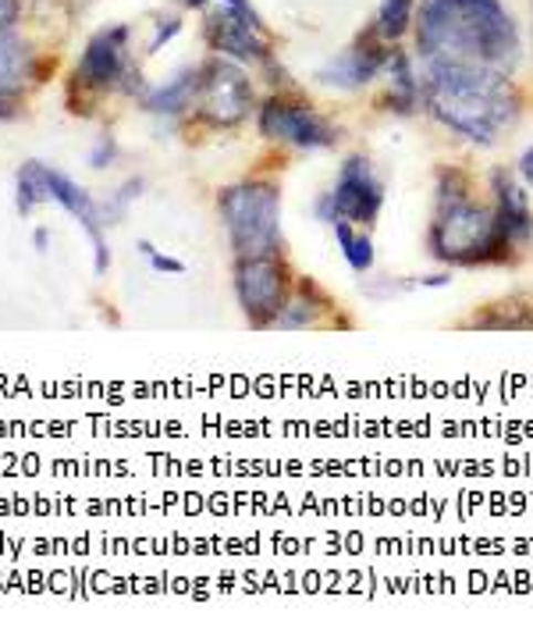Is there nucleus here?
I'll list each match as a JSON object with an SVG mask.
<instances>
[{
	"mask_svg": "<svg viewBox=\"0 0 533 637\" xmlns=\"http://www.w3.org/2000/svg\"><path fill=\"white\" fill-rule=\"evenodd\" d=\"M139 253L149 260V268L160 271V274H186V264H181V260H175V257H168V253H160L149 239L139 242Z\"/></svg>",
	"mask_w": 533,
	"mask_h": 637,
	"instance_id": "nucleus-20",
	"label": "nucleus"
},
{
	"mask_svg": "<svg viewBox=\"0 0 533 637\" xmlns=\"http://www.w3.org/2000/svg\"><path fill=\"white\" fill-rule=\"evenodd\" d=\"M236 292L245 310L249 324L271 328L278 324L281 310L289 303V274L274 253L263 257H239L236 264Z\"/></svg>",
	"mask_w": 533,
	"mask_h": 637,
	"instance_id": "nucleus-6",
	"label": "nucleus"
},
{
	"mask_svg": "<svg viewBox=\"0 0 533 637\" xmlns=\"http://www.w3.org/2000/svg\"><path fill=\"white\" fill-rule=\"evenodd\" d=\"M14 192H19V200H14L19 215H32L36 203L50 196V168H43L40 160H25L19 168V178H14Z\"/></svg>",
	"mask_w": 533,
	"mask_h": 637,
	"instance_id": "nucleus-15",
	"label": "nucleus"
},
{
	"mask_svg": "<svg viewBox=\"0 0 533 637\" xmlns=\"http://www.w3.org/2000/svg\"><path fill=\"white\" fill-rule=\"evenodd\" d=\"M22 14V0H0V32H11Z\"/></svg>",
	"mask_w": 533,
	"mask_h": 637,
	"instance_id": "nucleus-24",
	"label": "nucleus"
},
{
	"mask_svg": "<svg viewBox=\"0 0 533 637\" xmlns=\"http://www.w3.org/2000/svg\"><path fill=\"white\" fill-rule=\"evenodd\" d=\"M114 157H118V143H114L111 136H100L96 146H93V154H90V165L93 168H107Z\"/></svg>",
	"mask_w": 533,
	"mask_h": 637,
	"instance_id": "nucleus-22",
	"label": "nucleus"
},
{
	"mask_svg": "<svg viewBox=\"0 0 533 637\" xmlns=\"http://www.w3.org/2000/svg\"><path fill=\"white\" fill-rule=\"evenodd\" d=\"M388 40L380 36V32H366L359 36L348 51L335 54L321 72H316V83L321 86H331V90H363L370 86L374 79L388 69V58L391 51L385 46Z\"/></svg>",
	"mask_w": 533,
	"mask_h": 637,
	"instance_id": "nucleus-10",
	"label": "nucleus"
},
{
	"mask_svg": "<svg viewBox=\"0 0 533 637\" xmlns=\"http://www.w3.org/2000/svg\"><path fill=\"white\" fill-rule=\"evenodd\" d=\"M416 54L424 64H477L512 72L523 43L502 0H420Z\"/></svg>",
	"mask_w": 533,
	"mask_h": 637,
	"instance_id": "nucleus-1",
	"label": "nucleus"
},
{
	"mask_svg": "<svg viewBox=\"0 0 533 637\" xmlns=\"http://www.w3.org/2000/svg\"><path fill=\"white\" fill-rule=\"evenodd\" d=\"M380 207H385V186H380V178L374 175L370 160L356 154L342 165L335 189L321 196L316 215H321V221H327V224H335V221L370 224L380 215Z\"/></svg>",
	"mask_w": 533,
	"mask_h": 637,
	"instance_id": "nucleus-5",
	"label": "nucleus"
},
{
	"mask_svg": "<svg viewBox=\"0 0 533 637\" xmlns=\"http://www.w3.org/2000/svg\"><path fill=\"white\" fill-rule=\"evenodd\" d=\"M491 186H494V215H498V224H502V232L509 236L512 247H520V242H530L533 239V210H530V200L526 192L520 189V182L498 168L491 175Z\"/></svg>",
	"mask_w": 533,
	"mask_h": 637,
	"instance_id": "nucleus-12",
	"label": "nucleus"
},
{
	"mask_svg": "<svg viewBox=\"0 0 533 637\" xmlns=\"http://www.w3.org/2000/svg\"><path fill=\"white\" fill-rule=\"evenodd\" d=\"M46 239H50V236H46V228H36V236H32V247H36V250L43 253V250H46Z\"/></svg>",
	"mask_w": 533,
	"mask_h": 637,
	"instance_id": "nucleus-28",
	"label": "nucleus"
},
{
	"mask_svg": "<svg viewBox=\"0 0 533 637\" xmlns=\"http://www.w3.org/2000/svg\"><path fill=\"white\" fill-rule=\"evenodd\" d=\"M181 32V22L178 19H168V22H160L157 25V32H154V40H149V54H157L164 43H171L175 36Z\"/></svg>",
	"mask_w": 533,
	"mask_h": 637,
	"instance_id": "nucleus-23",
	"label": "nucleus"
},
{
	"mask_svg": "<svg viewBox=\"0 0 533 637\" xmlns=\"http://www.w3.org/2000/svg\"><path fill=\"white\" fill-rule=\"evenodd\" d=\"M207 4H236V8H249V0H186V8H207Z\"/></svg>",
	"mask_w": 533,
	"mask_h": 637,
	"instance_id": "nucleus-26",
	"label": "nucleus"
},
{
	"mask_svg": "<svg viewBox=\"0 0 533 637\" xmlns=\"http://www.w3.org/2000/svg\"><path fill=\"white\" fill-rule=\"evenodd\" d=\"M520 178L526 186H533V146H530V150H523V157H520Z\"/></svg>",
	"mask_w": 533,
	"mask_h": 637,
	"instance_id": "nucleus-25",
	"label": "nucleus"
},
{
	"mask_svg": "<svg viewBox=\"0 0 533 637\" xmlns=\"http://www.w3.org/2000/svg\"><path fill=\"white\" fill-rule=\"evenodd\" d=\"M14 118V107H11V101L4 93H0V122H11Z\"/></svg>",
	"mask_w": 533,
	"mask_h": 637,
	"instance_id": "nucleus-27",
	"label": "nucleus"
},
{
	"mask_svg": "<svg viewBox=\"0 0 533 637\" xmlns=\"http://www.w3.org/2000/svg\"><path fill=\"white\" fill-rule=\"evenodd\" d=\"M412 14H416V0H380L374 29L385 40H403L412 25Z\"/></svg>",
	"mask_w": 533,
	"mask_h": 637,
	"instance_id": "nucleus-17",
	"label": "nucleus"
},
{
	"mask_svg": "<svg viewBox=\"0 0 533 637\" xmlns=\"http://www.w3.org/2000/svg\"><path fill=\"white\" fill-rule=\"evenodd\" d=\"M331 228H335V239H338V247H342V253L348 260V268L359 271V274L370 271L374 268V242H370V236L356 232L353 221H335Z\"/></svg>",
	"mask_w": 533,
	"mask_h": 637,
	"instance_id": "nucleus-16",
	"label": "nucleus"
},
{
	"mask_svg": "<svg viewBox=\"0 0 533 637\" xmlns=\"http://www.w3.org/2000/svg\"><path fill=\"white\" fill-rule=\"evenodd\" d=\"M207 43L218 54H228L236 61H266L271 58V43L257 19L253 8H236V4H218L207 14Z\"/></svg>",
	"mask_w": 533,
	"mask_h": 637,
	"instance_id": "nucleus-9",
	"label": "nucleus"
},
{
	"mask_svg": "<svg viewBox=\"0 0 533 637\" xmlns=\"http://www.w3.org/2000/svg\"><path fill=\"white\" fill-rule=\"evenodd\" d=\"M25 79H29V46L14 40L11 32H0V93L11 96L14 90H22Z\"/></svg>",
	"mask_w": 533,
	"mask_h": 637,
	"instance_id": "nucleus-14",
	"label": "nucleus"
},
{
	"mask_svg": "<svg viewBox=\"0 0 533 637\" xmlns=\"http://www.w3.org/2000/svg\"><path fill=\"white\" fill-rule=\"evenodd\" d=\"M424 69L427 111L462 139L491 146L520 114V93L509 72L477 64H424Z\"/></svg>",
	"mask_w": 533,
	"mask_h": 637,
	"instance_id": "nucleus-2",
	"label": "nucleus"
},
{
	"mask_svg": "<svg viewBox=\"0 0 533 637\" xmlns=\"http://www.w3.org/2000/svg\"><path fill=\"white\" fill-rule=\"evenodd\" d=\"M192 96H199V69H186L178 72L171 83L149 90L143 104L149 114H181L192 104Z\"/></svg>",
	"mask_w": 533,
	"mask_h": 637,
	"instance_id": "nucleus-13",
	"label": "nucleus"
},
{
	"mask_svg": "<svg viewBox=\"0 0 533 637\" xmlns=\"http://www.w3.org/2000/svg\"><path fill=\"white\" fill-rule=\"evenodd\" d=\"M143 192V178H128V182L111 196V200L100 207V218H104V224H114V221H122L128 215V203L136 200V196Z\"/></svg>",
	"mask_w": 533,
	"mask_h": 637,
	"instance_id": "nucleus-18",
	"label": "nucleus"
},
{
	"mask_svg": "<svg viewBox=\"0 0 533 637\" xmlns=\"http://www.w3.org/2000/svg\"><path fill=\"white\" fill-rule=\"evenodd\" d=\"M125 43H128V29L114 25V29H100L96 36L86 43V54L79 61L75 79L90 90H107L118 83V75L125 69Z\"/></svg>",
	"mask_w": 533,
	"mask_h": 637,
	"instance_id": "nucleus-11",
	"label": "nucleus"
},
{
	"mask_svg": "<svg viewBox=\"0 0 533 637\" xmlns=\"http://www.w3.org/2000/svg\"><path fill=\"white\" fill-rule=\"evenodd\" d=\"M427 247L430 257L441 260V264H498L505 260L512 242L498 224L494 210H484L477 203H459V207H448L441 210V218L430 224V236H427Z\"/></svg>",
	"mask_w": 533,
	"mask_h": 637,
	"instance_id": "nucleus-3",
	"label": "nucleus"
},
{
	"mask_svg": "<svg viewBox=\"0 0 533 637\" xmlns=\"http://www.w3.org/2000/svg\"><path fill=\"white\" fill-rule=\"evenodd\" d=\"M249 107H253V86L239 64L213 58L199 69V111L207 122L231 128L245 118Z\"/></svg>",
	"mask_w": 533,
	"mask_h": 637,
	"instance_id": "nucleus-7",
	"label": "nucleus"
},
{
	"mask_svg": "<svg viewBox=\"0 0 533 637\" xmlns=\"http://www.w3.org/2000/svg\"><path fill=\"white\" fill-rule=\"evenodd\" d=\"M466 196H470V189H466V178L456 168L441 171V178H438V207L441 210L459 207V203H466Z\"/></svg>",
	"mask_w": 533,
	"mask_h": 637,
	"instance_id": "nucleus-19",
	"label": "nucleus"
},
{
	"mask_svg": "<svg viewBox=\"0 0 533 637\" xmlns=\"http://www.w3.org/2000/svg\"><path fill=\"white\" fill-rule=\"evenodd\" d=\"M303 324H313V303L306 300H295V303H285L278 317V328H303Z\"/></svg>",
	"mask_w": 533,
	"mask_h": 637,
	"instance_id": "nucleus-21",
	"label": "nucleus"
},
{
	"mask_svg": "<svg viewBox=\"0 0 533 637\" xmlns=\"http://www.w3.org/2000/svg\"><path fill=\"white\" fill-rule=\"evenodd\" d=\"M260 133L266 139L299 146V150H327L335 146V128L313 107L295 104L289 96H271L260 111Z\"/></svg>",
	"mask_w": 533,
	"mask_h": 637,
	"instance_id": "nucleus-8",
	"label": "nucleus"
},
{
	"mask_svg": "<svg viewBox=\"0 0 533 637\" xmlns=\"http://www.w3.org/2000/svg\"><path fill=\"white\" fill-rule=\"evenodd\" d=\"M221 215L239 257L278 253L281 192L271 182H239L221 192Z\"/></svg>",
	"mask_w": 533,
	"mask_h": 637,
	"instance_id": "nucleus-4",
	"label": "nucleus"
}]
</instances>
